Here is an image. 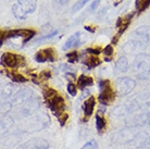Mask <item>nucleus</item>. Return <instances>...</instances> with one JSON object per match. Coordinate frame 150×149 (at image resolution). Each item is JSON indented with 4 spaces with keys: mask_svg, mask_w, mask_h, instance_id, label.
I'll list each match as a JSON object with an SVG mask.
<instances>
[{
    "mask_svg": "<svg viewBox=\"0 0 150 149\" xmlns=\"http://www.w3.org/2000/svg\"><path fill=\"white\" fill-rule=\"evenodd\" d=\"M98 87H99V102L101 104V106H108L111 104L116 97V92L111 88L110 82L108 79H100L98 83Z\"/></svg>",
    "mask_w": 150,
    "mask_h": 149,
    "instance_id": "0eeeda50",
    "label": "nucleus"
},
{
    "mask_svg": "<svg viewBox=\"0 0 150 149\" xmlns=\"http://www.w3.org/2000/svg\"><path fill=\"white\" fill-rule=\"evenodd\" d=\"M49 119L46 114H36L26 121L22 127L23 133H35L48 126Z\"/></svg>",
    "mask_w": 150,
    "mask_h": 149,
    "instance_id": "423d86ee",
    "label": "nucleus"
},
{
    "mask_svg": "<svg viewBox=\"0 0 150 149\" xmlns=\"http://www.w3.org/2000/svg\"><path fill=\"white\" fill-rule=\"evenodd\" d=\"M57 34H58V31H53V32H51V33H49L48 35H45V36H42V37H39L37 38L36 40H35V43H40V41H44V40H48V39H51V38L53 37V36H56Z\"/></svg>",
    "mask_w": 150,
    "mask_h": 149,
    "instance_id": "f704fd0d",
    "label": "nucleus"
},
{
    "mask_svg": "<svg viewBox=\"0 0 150 149\" xmlns=\"http://www.w3.org/2000/svg\"><path fill=\"white\" fill-rule=\"evenodd\" d=\"M46 104L48 106V108L54 113V116L57 118L64 113V110H65V101H64V98L62 96H60V95L56 94L52 97L47 98L46 99Z\"/></svg>",
    "mask_w": 150,
    "mask_h": 149,
    "instance_id": "f8f14e48",
    "label": "nucleus"
},
{
    "mask_svg": "<svg viewBox=\"0 0 150 149\" xmlns=\"http://www.w3.org/2000/svg\"><path fill=\"white\" fill-rule=\"evenodd\" d=\"M37 7V0H15L12 6V14L15 19L25 20L34 13Z\"/></svg>",
    "mask_w": 150,
    "mask_h": 149,
    "instance_id": "20e7f679",
    "label": "nucleus"
},
{
    "mask_svg": "<svg viewBox=\"0 0 150 149\" xmlns=\"http://www.w3.org/2000/svg\"><path fill=\"white\" fill-rule=\"evenodd\" d=\"M13 125H14V120L12 116H7V114L2 116V118H1V133H2V136L7 134V132H9Z\"/></svg>",
    "mask_w": 150,
    "mask_h": 149,
    "instance_id": "5701e85b",
    "label": "nucleus"
},
{
    "mask_svg": "<svg viewBox=\"0 0 150 149\" xmlns=\"http://www.w3.org/2000/svg\"><path fill=\"white\" fill-rule=\"evenodd\" d=\"M69 1H70V0H52L53 4H54L56 7H63V6L69 4Z\"/></svg>",
    "mask_w": 150,
    "mask_h": 149,
    "instance_id": "e433bc0d",
    "label": "nucleus"
},
{
    "mask_svg": "<svg viewBox=\"0 0 150 149\" xmlns=\"http://www.w3.org/2000/svg\"><path fill=\"white\" fill-rule=\"evenodd\" d=\"M35 59L39 63H44L46 61L49 62H53L56 60V52L53 50V48H45L41 49L36 53Z\"/></svg>",
    "mask_w": 150,
    "mask_h": 149,
    "instance_id": "a211bd4d",
    "label": "nucleus"
},
{
    "mask_svg": "<svg viewBox=\"0 0 150 149\" xmlns=\"http://www.w3.org/2000/svg\"><path fill=\"white\" fill-rule=\"evenodd\" d=\"M34 30H27V28H22V30H10L1 32V41L9 38H15V37H22L23 44H26L27 41H30L33 36H35Z\"/></svg>",
    "mask_w": 150,
    "mask_h": 149,
    "instance_id": "9d476101",
    "label": "nucleus"
},
{
    "mask_svg": "<svg viewBox=\"0 0 150 149\" xmlns=\"http://www.w3.org/2000/svg\"><path fill=\"white\" fill-rule=\"evenodd\" d=\"M133 73L140 81H150V55L138 53L134 59Z\"/></svg>",
    "mask_w": 150,
    "mask_h": 149,
    "instance_id": "f03ea898",
    "label": "nucleus"
},
{
    "mask_svg": "<svg viewBox=\"0 0 150 149\" xmlns=\"http://www.w3.org/2000/svg\"><path fill=\"white\" fill-rule=\"evenodd\" d=\"M133 16H134V12H132V13L125 15V16H121V18L117 19V21L115 23V26L117 28V34H116L117 36H121L125 31L127 30V27L132 22Z\"/></svg>",
    "mask_w": 150,
    "mask_h": 149,
    "instance_id": "6ab92c4d",
    "label": "nucleus"
},
{
    "mask_svg": "<svg viewBox=\"0 0 150 149\" xmlns=\"http://www.w3.org/2000/svg\"><path fill=\"white\" fill-rule=\"evenodd\" d=\"M124 109L125 116L131 114L133 112L137 111H145L150 108V93L144 92V93L137 94L131 99L126 101V104H122Z\"/></svg>",
    "mask_w": 150,
    "mask_h": 149,
    "instance_id": "f257e3e1",
    "label": "nucleus"
},
{
    "mask_svg": "<svg viewBox=\"0 0 150 149\" xmlns=\"http://www.w3.org/2000/svg\"><path fill=\"white\" fill-rule=\"evenodd\" d=\"M132 39L139 41L145 47H150V25H144L138 27L132 34Z\"/></svg>",
    "mask_w": 150,
    "mask_h": 149,
    "instance_id": "ddd939ff",
    "label": "nucleus"
},
{
    "mask_svg": "<svg viewBox=\"0 0 150 149\" xmlns=\"http://www.w3.org/2000/svg\"><path fill=\"white\" fill-rule=\"evenodd\" d=\"M85 30H87V31H90V32H95V30L94 28H91L90 26H85Z\"/></svg>",
    "mask_w": 150,
    "mask_h": 149,
    "instance_id": "79ce46f5",
    "label": "nucleus"
},
{
    "mask_svg": "<svg viewBox=\"0 0 150 149\" xmlns=\"http://www.w3.org/2000/svg\"><path fill=\"white\" fill-rule=\"evenodd\" d=\"M86 52H89L90 55H93V56H99V53L101 52V50L99 48H88L86 50Z\"/></svg>",
    "mask_w": 150,
    "mask_h": 149,
    "instance_id": "4c0bfd02",
    "label": "nucleus"
},
{
    "mask_svg": "<svg viewBox=\"0 0 150 149\" xmlns=\"http://www.w3.org/2000/svg\"><path fill=\"white\" fill-rule=\"evenodd\" d=\"M33 97H34V94H33L32 90L21 89L10 100L1 102V113H2V116L9 113L13 108H20V107H22L23 104H26L27 101L30 100Z\"/></svg>",
    "mask_w": 150,
    "mask_h": 149,
    "instance_id": "7ed1b4c3",
    "label": "nucleus"
},
{
    "mask_svg": "<svg viewBox=\"0 0 150 149\" xmlns=\"http://www.w3.org/2000/svg\"><path fill=\"white\" fill-rule=\"evenodd\" d=\"M113 47H112V44H110V45L105 46V49L102 50V53L105 56V58H112V55H113Z\"/></svg>",
    "mask_w": 150,
    "mask_h": 149,
    "instance_id": "72a5a7b5",
    "label": "nucleus"
},
{
    "mask_svg": "<svg viewBox=\"0 0 150 149\" xmlns=\"http://www.w3.org/2000/svg\"><path fill=\"white\" fill-rule=\"evenodd\" d=\"M95 104H96V100H95V97H93V96H89L85 100V102L83 104V111H84V116H86V118H89L93 114L95 109Z\"/></svg>",
    "mask_w": 150,
    "mask_h": 149,
    "instance_id": "4be33fe9",
    "label": "nucleus"
},
{
    "mask_svg": "<svg viewBox=\"0 0 150 149\" xmlns=\"http://www.w3.org/2000/svg\"><path fill=\"white\" fill-rule=\"evenodd\" d=\"M136 86L135 79L127 76H122L119 77L115 82V92L116 95L120 97H124L128 94H131Z\"/></svg>",
    "mask_w": 150,
    "mask_h": 149,
    "instance_id": "6e6552de",
    "label": "nucleus"
},
{
    "mask_svg": "<svg viewBox=\"0 0 150 149\" xmlns=\"http://www.w3.org/2000/svg\"><path fill=\"white\" fill-rule=\"evenodd\" d=\"M128 149H132V148H128Z\"/></svg>",
    "mask_w": 150,
    "mask_h": 149,
    "instance_id": "37998d69",
    "label": "nucleus"
},
{
    "mask_svg": "<svg viewBox=\"0 0 150 149\" xmlns=\"http://www.w3.org/2000/svg\"><path fill=\"white\" fill-rule=\"evenodd\" d=\"M22 133L23 132H12L2 136V148H10L16 145L22 139Z\"/></svg>",
    "mask_w": 150,
    "mask_h": 149,
    "instance_id": "f3484780",
    "label": "nucleus"
},
{
    "mask_svg": "<svg viewBox=\"0 0 150 149\" xmlns=\"http://www.w3.org/2000/svg\"><path fill=\"white\" fill-rule=\"evenodd\" d=\"M83 63L85 64L88 69H94V67L100 65V64H101V61H100V59H99L97 56L90 55L89 57H86L85 59L83 60Z\"/></svg>",
    "mask_w": 150,
    "mask_h": 149,
    "instance_id": "a878e982",
    "label": "nucleus"
},
{
    "mask_svg": "<svg viewBox=\"0 0 150 149\" xmlns=\"http://www.w3.org/2000/svg\"><path fill=\"white\" fill-rule=\"evenodd\" d=\"M96 128H97L98 133H103L105 131V128H107V121L99 113L96 116Z\"/></svg>",
    "mask_w": 150,
    "mask_h": 149,
    "instance_id": "cd10ccee",
    "label": "nucleus"
},
{
    "mask_svg": "<svg viewBox=\"0 0 150 149\" xmlns=\"http://www.w3.org/2000/svg\"><path fill=\"white\" fill-rule=\"evenodd\" d=\"M21 88L19 87V85H16V84H7V85H4L2 88H1V102H4V101H7V100H10L13 96H15L16 94L19 93Z\"/></svg>",
    "mask_w": 150,
    "mask_h": 149,
    "instance_id": "dca6fc26",
    "label": "nucleus"
},
{
    "mask_svg": "<svg viewBox=\"0 0 150 149\" xmlns=\"http://www.w3.org/2000/svg\"><path fill=\"white\" fill-rule=\"evenodd\" d=\"M150 6V0H136L135 7L139 12L145 11Z\"/></svg>",
    "mask_w": 150,
    "mask_h": 149,
    "instance_id": "c85d7f7f",
    "label": "nucleus"
},
{
    "mask_svg": "<svg viewBox=\"0 0 150 149\" xmlns=\"http://www.w3.org/2000/svg\"><path fill=\"white\" fill-rule=\"evenodd\" d=\"M79 44H81V33L76 32V33L72 34L71 36L67 39V41L64 43L62 49L63 50H69V49H72L74 48V47H77Z\"/></svg>",
    "mask_w": 150,
    "mask_h": 149,
    "instance_id": "412c9836",
    "label": "nucleus"
},
{
    "mask_svg": "<svg viewBox=\"0 0 150 149\" xmlns=\"http://www.w3.org/2000/svg\"><path fill=\"white\" fill-rule=\"evenodd\" d=\"M138 149H150V135L147 137V139L144 142V144Z\"/></svg>",
    "mask_w": 150,
    "mask_h": 149,
    "instance_id": "58836bf2",
    "label": "nucleus"
},
{
    "mask_svg": "<svg viewBox=\"0 0 150 149\" xmlns=\"http://www.w3.org/2000/svg\"><path fill=\"white\" fill-rule=\"evenodd\" d=\"M127 126L143 127L150 126V112H143L127 121Z\"/></svg>",
    "mask_w": 150,
    "mask_h": 149,
    "instance_id": "2eb2a0df",
    "label": "nucleus"
},
{
    "mask_svg": "<svg viewBox=\"0 0 150 149\" xmlns=\"http://www.w3.org/2000/svg\"><path fill=\"white\" fill-rule=\"evenodd\" d=\"M67 89H68V93L71 95L72 97L76 96V94H77V86L75 85L74 83H69L68 86H67Z\"/></svg>",
    "mask_w": 150,
    "mask_h": 149,
    "instance_id": "2f4dec72",
    "label": "nucleus"
},
{
    "mask_svg": "<svg viewBox=\"0 0 150 149\" xmlns=\"http://www.w3.org/2000/svg\"><path fill=\"white\" fill-rule=\"evenodd\" d=\"M88 1H89V0H77L74 4V6H73V11L76 12V11H79V10H81Z\"/></svg>",
    "mask_w": 150,
    "mask_h": 149,
    "instance_id": "473e14b6",
    "label": "nucleus"
},
{
    "mask_svg": "<svg viewBox=\"0 0 150 149\" xmlns=\"http://www.w3.org/2000/svg\"><path fill=\"white\" fill-rule=\"evenodd\" d=\"M67 58H68V61L70 63H74L76 61H79V52H76V51L69 52V53H67Z\"/></svg>",
    "mask_w": 150,
    "mask_h": 149,
    "instance_id": "c756f323",
    "label": "nucleus"
},
{
    "mask_svg": "<svg viewBox=\"0 0 150 149\" xmlns=\"http://www.w3.org/2000/svg\"><path fill=\"white\" fill-rule=\"evenodd\" d=\"M146 47L140 44L139 41L134 40V39H131L128 40L126 44H124L123 46V50L127 53H140V51L145 49Z\"/></svg>",
    "mask_w": 150,
    "mask_h": 149,
    "instance_id": "aec40b11",
    "label": "nucleus"
},
{
    "mask_svg": "<svg viewBox=\"0 0 150 149\" xmlns=\"http://www.w3.org/2000/svg\"><path fill=\"white\" fill-rule=\"evenodd\" d=\"M81 149H99V146L95 139H91L89 142H87L84 146H82Z\"/></svg>",
    "mask_w": 150,
    "mask_h": 149,
    "instance_id": "7c9ffc66",
    "label": "nucleus"
},
{
    "mask_svg": "<svg viewBox=\"0 0 150 149\" xmlns=\"http://www.w3.org/2000/svg\"><path fill=\"white\" fill-rule=\"evenodd\" d=\"M94 84V81H93V77L90 76H87L85 74H82L77 79V87H79L81 90H84L85 88L89 87Z\"/></svg>",
    "mask_w": 150,
    "mask_h": 149,
    "instance_id": "393cba45",
    "label": "nucleus"
},
{
    "mask_svg": "<svg viewBox=\"0 0 150 149\" xmlns=\"http://www.w3.org/2000/svg\"><path fill=\"white\" fill-rule=\"evenodd\" d=\"M138 133V127L126 125L112 135L111 142L113 145H131Z\"/></svg>",
    "mask_w": 150,
    "mask_h": 149,
    "instance_id": "39448f33",
    "label": "nucleus"
},
{
    "mask_svg": "<svg viewBox=\"0 0 150 149\" xmlns=\"http://www.w3.org/2000/svg\"><path fill=\"white\" fill-rule=\"evenodd\" d=\"M1 63L10 69H19L26 65V60L23 56L12 52H4L1 56Z\"/></svg>",
    "mask_w": 150,
    "mask_h": 149,
    "instance_id": "1a4fd4ad",
    "label": "nucleus"
},
{
    "mask_svg": "<svg viewBox=\"0 0 150 149\" xmlns=\"http://www.w3.org/2000/svg\"><path fill=\"white\" fill-rule=\"evenodd\" d=\"M6 74H7L8 77L10 78V79H12V81L15 83H26L27 82L26 77L23 76L21 73H19V72H16V71H7Z\"/></svg>",
    "mask_w": 150,
    "mask_h": 149,
    "instance_id": "bb28decb",
    "label": "nucleus"
},
{
    "mask_svg": "<svg viewBox=\"0 0 150 149\" xmlns=\"http://www.w3.org/2000/svg\"><path fill=\"white\" fill-rule=\"evenodd\" d=\"M128 67H129V62H128L127 58L125 57H120L116 60L115 62V71L120 72V73H125L127 72Z\"/></svg>",
    "mask_w": 150,
    "mask_h": 149,
    "instance_id": "b1692460",
    "label": "nucleus"
},
{
    "mask_svg": "<svg viewBox=\"0 0 150 149\" xmlns=\"http://www.w3.org/2000/svg\"><path fill=\"white\" fill-rule=\"evenodd\" d=\"M50 145L46 139L41 138H33L26 140L16 147V149H49Z\"/></svg>",
    "mask_w": 150,
    "mask_h": 149,
    "instance_id": "4468645a",
    "label": "nucleus"
},
{
    "mask_svg": "<svg viewBox=\"0 0 150 149\" xmlns=\"http://www.w3.org/2000/svg\"><path fill=\"white\" fill-rule=\"evenodd\" d=\"M41 76H44L45 78H49L50 76H51V74H50V71H44L42 73H41Z\"/></svg>",
    "mask_w": 150,
    "mask_h": 149,
    "instance_id": "ea45409f",
    "label": "nucleus"
},
{
    "mask_svg": "<svg viewBox=\"0 0 150 149\" xmlns=\"http://www.w3.org/2000/svg\"><path fill=\"white\" fill-rule=\"evenodd\" d=\"M68 119H69V114H67V113H63V114H61L60 116H58V121H59V123H60L62 126L67 123Z\"/></svg>",
    "mask_w": 150,
    "mask_h": 149,
    "instance_id": "c9c22d12",
    "label": "nucleus"
},
{
    "mask_svg": "<svg viewBox=\"0 0 150 149\" xmlns=\"http://www.w3.org/2000/svg\"><path fill=\"white\" fill-rule=\"evenodd\" d=\"M40 107V102L37 98L33 97L30 100H28L26 104H24L22 107H20L16 111V116L20 119H24V118H28V116H33L36 113L38 109Z\"/></svg>",
    "mask_w": 150,
    "mask_h": 149,
    "instance_id": "9b49d317",
    "label": "nucleus"
},
{
    "mask_svg": "<svg viewBox=\"0 0 150 149\" xmlns=\"http://www.w3.org/2000/svg\"><path fill=\"white\" fill-rule=\"evenodd\" d=\"M98 4H99V0H97V1H95L94 4H93V6H91V9H95V8H96V6H97Z\"/></svg>",
    "mask_w": 150,
    "mask_h": 149,
    "instance_id": "a19ab883",
    "label": "nucleus"
}]
</instances>
